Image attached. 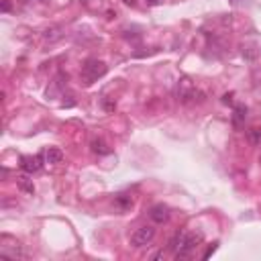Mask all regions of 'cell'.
Returning a JSON list of instances; mask_svg holds the SVG:
<instances>
[{"label": "cell", "mask_w": 261, "mask_h": 261, "mask_svg": "<svg viewBox=\"0 0 261 261\" xmlns=\"http://www.w3.org/2000/svg\"><path fill=\"white\" fill-rule=\"evenodd\" d=\"M41 165H43L41 155H25V157L21 159V167H23V171H27V173L39 171Z\"/></svg>", "instance_id": "obj_6"}, {"label": "cell", "mask_w": 261, "mask_h": 261, "mask_svg": "<svg viewBox=\"0 0 261 261\" xmlns=\"http://www.w3.org/2000/svg\"><path fill=\"white\" fill-rule=\"evenodd\" d=\"M10 10V2L8 0H2V12H8Z\"/></svg>", "instance_id": "obj_14"}, {"label": "cell", "mask_w": 261, "mask_h": 261, "mask_svg": "<svg viewBox=\"0 0 261 261\" xmlns=\"http://www.w3.org/2000/svg\"><path fill=\"white\" fill-rule=\"evenodd\" d=\"M149 216H151V220H153V222L163 224V222H167V218H169V210H167V206L157 204V206H153V208H151Z\"/></svg>", "instance_id": "obj_7"}, {"label": "cell", "mask_w": 261, "mask_h": 261, "mask_svg": "<svg viewBox=\"0 0 261 261\" xmlns=\"http://www.w3.org/2000/svg\"><path fill=\"white\" fill-rule=\"evenodd\" d=\"M19 188L25 190L27 194H33V192H35V186H33V182H31L27 176H21V178H19Z\"/></svg>", "instance_id": "obj_13"}, {"label": "cell", "mask_w": 261, "mask_h": 261, "mask_svg": "<svg viewBox=\"0 0 261 261\" xmlns=\"http://www.w3.org/2000/svg\"><path fill=\"white\" fill-rule=\"evenodd\" d=\"M82 74L88 82H96L98 78L106 74V65H104V61H98V59H88L82 67Z\"/></svg>", "instance_id": "obj_4"}, {"label": "cell", "mask_w": 261, "mask_h": 261, "mask_svg": "<svg viewBox=\"0 0 261 261\" xmlns=\"http://www.w3.org/2000/svg\"><path fill=\"white\" fill-rule=\"evenodd\" d=\"M247 137L253 145H261V127H253L247 131Z\"/></svg>", "instance_id": "obj_12"}, {"label": "cell", "mask_w": 261, "mask_h": 261, "mask_svg": "<svg viewBox=\"0 0 261 261\" xmlns=\"http://www.w3.org/2000/svg\"><path fill=\"white\" fill-rule=\"evenodd\" d=\"M176 94H178V100H182V102H196V100L204 98V94L192 84V80H190V78H182L178 82Z\"/></svg>", "instance_id": "obj_2"}, {"label": "cell", "mask_w": 261, "mask_h": 261, "mask_svg": "<svg viewBox=\"0 0 261 261\" xmlns=\"http://www.w3.org/2000/svg\"><path fill=\"white\" fill-rule=\"evenodd\" d=\"M125 2H127V4H133V0H125Z\"/></svg>", "instance_id": "obj_16"}, {"label": "cell", "mask_w": 261, "mask_h": 261, "mask_svg": "<svg viewBox=\"0 0 261 261\" xmlns=\"http://www.w3.org/2000/svg\"><path fill=\"white\" fill-rule=\"evenodd\" d=\"M259 163H261V155H259Z\"/></svg>", "instance_id": "obj_17"}, {"label": "cell", "mask_w": 261, "mask_h": 261, "mask_svg": "<svg viewBox=\"0 0 261 261\" xmlns=\"http://www.w3.org/2000/svg\"><path fill=\"white\" fill-rule=\"evenodd\" d=\"M0 255L2 257H8V259H23L25 253H23V247L19 241H12V245H6V241L2 239V245H0Z\"/></svg>", "instance_id": "obj_5"}, {"label": "cell", "mask_w": 261, "mask_h": 261, "mask_svg": "<svg viewBox=\"0 0 261 261\" xmlns=\"http://www.w3.org/2000/svg\"><path fill=\"white\" fill-rule=\"evenodd\" d=\"M161 2H163V0H147V4H151V6H157Z\"/></svg>", "instance_id": "obj_15"}, {"label": "cell", "mask_w": 261, "mask_h": 261, "mask_svg": "<svg viewBox=\"0 0 261 261\" xmlns=\"http://www.w3.org/2000/svg\"><path fill=\"white\" fill-rule=\"evenodd\" d=\"M92 151L98 153V155H108L110 153V147L104 143V141H100V139H94V141H92Z\"/></svg>", "instance_id": "obj_10"}, {"label": "cell", "mask_w": 261, "mask_h": 261, "mask_svg": "<svg viewBox=\"0 0 261 261\" xmlns=\"http://www.w3.org/2000/svg\"><path fill=\"white\" fill-rule=\"evenodd\" d=\"M245 116H247V108L245 106H237L235 108V114H233V125L235 127H241V123L245 120Z\"/></svg>", "instance_id": "obj_11"}, {"label": "cell", "mask_w": 261, "mask_h": 261, "mask_svg": "<svg viewBox=\"0 0 261 261\" xmlns=\"http://www.w3.org/2000/svg\"><path fill=\"white\" fill-rule=\"evenodd\" d=\"M155 239V227L151 224H143V227H139L133 235H131V245L133 247H147L151 245V241Z\"/></svg>", "instance_id": "obj_3"}, {"label": "cell", "mask_w": 261, "mask_h": 261, "mask_svg": "<svg viewBox=\"0 0 261 261\" xmlns=\"http://www.w3.org/2000/svg\"><path fill=\"white\" fill-rule=\"evenodd\" d=\"M61 159H63V151H61L59 147H49V149L45 151V163L55 165V163H59Z\"/></svg>", "instance_id": "obj_8"}, {"label": "cell", "mask_w": 261, "mask_h": 261, "mask_svg": "<svg viewBox=\"0 0 261 261\" xmlns=\"http://www.w3.org/2000/svg\"><path fill=\"white\" fill-rule=\"evenodd\" d=\"M61 27H51V29H47L45 31V35H43V37H45V41H49V43H55L57 39H61Z\"/></svg>", "instance_id": "obj_9"}, {"label": "cell", "mask_w": 261, "mask_h": 261, "mask_svg": "<svg viewBox=\"0 0 261 261\" xmlns=\"http://www.w3.org/2000/svg\"><path fill=\"white\" fill-rule=\"evenodd\" d=\"M198 243H200V235L196 237V235H188V233H178L171 239L169 245L173 251H176L178 257H186V255L192 253V249H196Z\"/></svg>", "instance_id": "obj_1"}]
</instances>
